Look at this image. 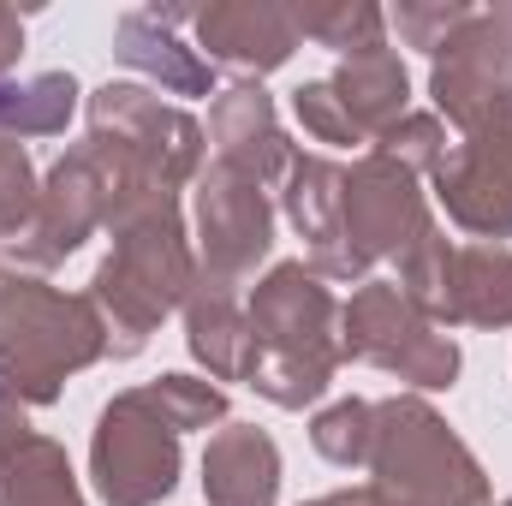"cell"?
Listing matches in <instances>:
<instances>
[{
  "mask_svg": "<svg viewBox=\"0 0 512 506\" xmlns=\"http://www.w3.org/2000/svg\"><path fill=\"white\" fill-rule=\"evenodd\" d=\"M114 251L102 256L96 280H90V304L108 322V352L137 358L149 346V334L161 328V316L185 310L191 286H197V251L179 215V197L167 191H137L120 197L108 215Z\"/></svg>",
  "mask_w": 512,
  "mask_h": 506,
  "instance_id": "1",
  "label": "cell"
},
{
  "mask_svg": "<svg viewBox=\"0 0 512 506\" xmlns=\"http://www.w3.org/2000/svg\"><path fill=\"white\" fill-rule=\"evenodd\" d=\"M251 381L256 393L280 411H304L316 405L346 352H340V304L322 286V274H310V262H274L251 286Z\"/></svg>",
  "mask_w": 512,
  "mask_h": 506,
  "instance_id": "2",
  "label": "cell"
},
{
  "mask_svg": "<svg viewBox=\"0 0 512 506\" xmlns=\"http://www.w3.org/2000/svg\"><path fill=\"white\" fill-rule=\"evenodd\" d=\"M108 358V322L90 292H54L36 274H0V381L24 405H54L66 376Z\"/></svg>",
  "mask_w": 512,
  "mask_h": 506,
  "instance_id": "3",
  "label": "cell"
},
{
  "mask_svg": "<svg viewBox=\"0 0 512 506\" xmlns=\"http://www.w3.org/2000/svg\"><path fill=\"white\" fill-rule=\"evenodd\" d=\"M370 471L393 506H489V471L417 393H393L376 405Z\"/></svg>",
  "mask_w": 512,
  "mask_h": 506,
  "instance_id": "4",
  "label": "cell"
},
{
  "mask_svg": "<svg viewBox=\"0 0 512 506\" xmlns=\"http://www.w3.org/2000/svg\"><path fill=\"white\" fill-rule=\"evenodd\" d=\"M399 292L435 328H512V251L507 245H453L429 227L393 262Z\"/></svg>",
  "mask_w": 512,
  "mask_h": 506,
  "instance_id": "5",
  "label": "cell"
},
{
  "mask_svg": "<svg viewBox=\"0 0 512 506\" xmlns=\"http://www.w3.org/2000/svg\"><path fill=\"white\" fill-rule=\"evenodd\" d=\"M131 185H137V179H131L126 161H120L102 137L72 143V149L48 167V179H42V191H36V215H30L24 233L12 239V262H24V268H60L96 227H108L114 203L126 197Z\"/></svg>",
  "mask_w": 512,
  "mask_h": 506,
  "instance_id": "6",
  "label": "cell"
},
{
  "mask_svg": "<svg viewBox=\"0 0 512 506\" xmlns=\"http://www.w3.org/2000/svg\"><path fill=\"white\" fill-rule=\"evenodd\" d=\"M340 352L423 393H441L459 381V340L441 334L393 280H364L340 304Z\"/></svg>",
  "mask_w": 512,
  "mask_h": 506,
  "instance_id": "7",
  "label": "cell"
},
{
  "mask_svg": "<svg viewBox=\"0 0 512 506\" xmlns=\"http://www.w3.org/2000/svg\"><path fill=\"white\" fill-rule=\"evenodd\" d=\"M90 137L114 143L120 161H126L143 185H161L173 197L185 185H197L203 149H209V131L197 126L185 108L161 102L143 84H114V78L90 96Z\"/></svg>",
  "mask_w": 512,
  "mask_h": 506,
  "instance_id": "8",
  "label": "cell"
},
{
  "mask_svg": "<svg viewBox=\"0 0 512 506\" xmlns=\"http://www.w3.org/2000/svg\"><path fill=\"white\" fill-rule=\"evenodd\" d=\"M90 477L108 506H155L179 483V435L149 411V399L126 387L102 405L90 435Z\"/></svg>",
  "mask_w": 512,
  "mask_h": 506,
  "instance_id": "9",
  "label": "cell"
},
{
  "mask_svg": "<svg viewBox=\"0 0 512 506\" xmlns=\"http://www.w3.org/2000/svg\"><path fill=\"white\" fill-rule=\"evenodd\" d=\"M274 251V203L251 173L215 161L197 173V268L221 286H245Z\"/></svg>",
  "mask_w": 512,
  "mask_h": 506,
  "instance_id": "10",
  "label": "cell"
},
{
  "mask_svg": "<svg viewBox=\"0 0 512 506\" xmlns=\"http://www.w3.org/2000/svg\"><path fill=\"white\" fill-rule=\"evenodd\" d=\"M340 215H346V233H352V251L364 256L370 268L376 262H399L435 221H429V203H423V179L393 161L382 149H364L346 173H340Z\"/></svg>",
  "mask_w": 512,
  "mask_h": 506,
  "instance_id": "11",
  "label": "cell"
},
{
  "mask_svg": "<svg viewBox=\"0 0 512 506\" xmlns=\"http://www.w3.org/2000/svg\"><path fill=\"white\" fill-rule=\"evenodd\" d=\"M441 209L471 239H512V131L453 137L429 173Z\"/></svg>",
  "mask_w": 512,
  "mask_h": 506,
  "instance_id": "12",
  "label": "cell"
},
{
  "mask_svg": "<svg viewBox=\"0 0 512 506\" xmlns=\"http://www.w3.org/2000/svg\"><path fill=\"white\" fill-rule=\"evenodd\" d=\"M340 161L328 155H292L286 179H280V203H286V221L292 233L304 239L310 256V274L322 280H370V262L352 251V233H346V215H340Z\"/></svg>",
  "mask_w": 512,
  "mask_h": 506,
  "instance_id": "13",
  "label": "cell"
},
{
  "mask_svg": "<svg viewBox=\"0 0 512 506\" xmlns=\"http://www.w3.org/2000/svg\"><path fill=\"white\" fill-rule=\"evenodd\" d=\"M191 30H197V54L209 66H233L251 78L280 72L298 48V30H292L286 6H274V0H209V6H197Z\"/></svg>",
  "mask_w": 512,
  "mask_h": 506,
  "instance_id": "14",
  "label": "cell"
},
{
  "mask_svg": "<svg viewBox=\"0 0 512 506\" xmlns=\"http://www.w3.org/2000/svg\"><path fill=\"white\" fill-rule=\"evenodd\" d=\"M209 143H215V161L251 173L262 191L280 185L292 155H298L286 126H280V114H274V96L256 78L233 84V90H215V102H209Z\"/></svg>",
  "mask_w": 512,
  "mask_h": 506,
  "instance_id": "15",
  "label": "cell"
},
{
  "mask_svg": "<svg viewBox=\"0 0 512 506\" xmlns=\"http://www.w3.org/2000/svg\"><path fill=\"white\" fill-rule=\"evenodd\" d=\"M197 6H137L114 24V60L161 84V96H215V66L179 42V24H191Z\"/></svg>",
  "mask_w": 512,
  "mask_h": 506,
  "instance_id": "16",
  "label": "cell"
},
{
  "mask_svg": "<svg viewBox=\"0 0 512 506\" xmlns=\"http://www.w3.org/2000/svg\"><path fill=\"white\" fill-rule=\"evenodd\" d=\"M280 447L256 423H227L203 447V501L209 506H274Z\"/></svg>",
  "mask_w": 512,
  "mask_h": 506,
  "instance_id": "17",
  "label": "cell"
},
{
  "mask_svg": "<svg viewBox=\"0 0 512 506\" xmlns=\"http://www.w3.org/2000/svg\"><path fill=\"white\" fill-rule=\"evenodd\" d=\"M185 346L209 370V381H245V370H251V316H245L239 292L209 280L203 268L185 298Z\"/></svg>",
  "mask_w": 512,
  "mask_h": 506,
  "instance_id": "18",
  "label": "cell"
},
{
  "mask_svg": "<svg viewBox=\"0 0 512 506\" xmlns=\"http://www.w3.org/2000/svg\"><path fill=\"white\" fill-rule=\"evenodd\" d=\"M328 90L340 96V108L352 114V126L364 131L370 143L387 137V131L411 114V72H405V60H399L387 42L382 48H358V54H346V60L334 66Z\"/></svg>",
  "mask_w": 512,
  "mask_h": 506,
  "instance_id": "19",
  "label": "cell"
},
{
  "mask_svg": "<svg viewBox=\"0 0 512 506\" xmlns=\"http://www.w3.org/2000/svg\"><path fill=\"white\" fill-rule=\"evenodd\" d=\"M0 506H84L66 447L48 435H30L24 447H12L0 459Z\"/></svg>",
  "mask_w": 512,
  "mask_h": 506,
  "instance_id": "20",
  "label": "cell"
},
{
  "mask_svg": "<svg viewBox=\"0 0 512 506\" xmlns=\"http://www.w3.org/2000/svg\"><path fill=\"white\" fill-rule=\"evenodd\" d=\"M429 96H435V120L459 126V137L512 131V84H501V78L459 72V66H429Z\"/></svg>",
  "mask_w": 512,
  "mask_h": 506,
  "instance_id": "21",
  "label": "cell"
},
{
  "mask_svg": "<svg viewBox=\"0 0 512 506\" xmlns=\"http://www.w3.org/2000/svg\"><path fill=\"white\" fill-rule=\"evenodd\" d=\"M78 108V84L72 72H36L24 84H0V137H54L66 131Z\"/></svg>",
  "mask_w": 512,
  "mask_h": 506,
  "instance_id": "22",
  "label": "cell"
},
{
  "mask_svg": "<svg viewBox=\"0 0 512 506\" xmlns=\"http://www.w3.org/2000/svg\"><path fill=\"white\" fill-rule=\"evenodd\" d=\"M286 18H292L298 42L310 36V42H322V48H340V60H346V54H358V48H382V42H387V12H382V6H370V0H316V6H286Z\"/></svg>",
  "mask_w": 512,
  "mask_h": 506,
  "instance_id": "23",
  "label": "cell"
},
{
  "mask_svg": "<svg viewBox=\"0 0 512 506\" xmlns=\"http://www.w3.org/2000/svg\"><path fill=\"white\" fill-rule=\"evenodd\" d=\"M435 66H459V72H483V78L512 84V0L483 6V12L471 6V18L447 36Z\"/></svg>",
  "mask_w": 512,
  "mask_h": 506,
  "instance_id": "24",
  "label": "cell"
},
{
  "mask_svg": "<svg viewBox=\"0 0 512 506\" xmlns=\"http://www.w3.org/2000/svg\"><path fill=\"white\" fill-rule=\"evenodd\" d=\"M137 393L149 399V411H155L173 435L209 429V423L227 417V387H221V381H203V376H161V381H143Z\"/></svg>",
  "mask_w": 512,
  "mask_h": 506,
  "instance_id": "25",
  "label": "cell"
},
{
  "mask_svg": "<svg viewBox=\"0 0 512 506\" xmlns=\"http://www.w3.org/2000/svg\"><path fill=\"white\" fill-rule=\"evenodd\" d=\"M310 441H316V453H322L328 465H340V471L370 465V447H376V405H370V399H340V405L316 411Z\"/></svg>",
  "mask_w": 512,
  "mask_h": 506,
  "instance_id": "26",
  "label": "cell"
},
{
  "mask_svg": "<svg viewBox=\"0 0 512 506\" xmlns=\"http://www.w3.org/2000/svg\"><path fill=\"white\" fill-rule=\"evenodd\" d=\"M292 114H298V126L310 131L316 143H334V149L370 143L364 131L352 126V114L340 108V96L328 90V78H310V84H298V90H292Z\"/></svg>",
  "mask_w": 512,
  "mask_h": 506,
  "instance_id": "27",
  "label": "cell"
},
{
  "mask_svg": "<svg viewBox=\"0 0 512 506\" xmlns=\"http://www.w3.org/2000/svg\"><path fill=\"white\" fill-rule=\"evenodd\" d=\"M465 18H471L465 0H399V6H393V30H399L411 48H423L429 60L447 48V36H453Z\"/></svg>",
  "mask_w": 512,
  "mask_h": 506,
  "instance_id": "28",
  "label": "cell"
},
{
  "mask_svg": "<svg viewBox=\"0 0 512 506\" xmlns=\"http://www.w3.org/2000/svg\"><path fill=\"white\" fill-rule=\"evenodd\" d=\"M447 143H453V137H447V126H441L435 114H405V120L387 131V137H376L370 149H382V155H393V161H405L417 179H429L435 161L447 155Z\"/></svg>",
  "mask_w": 512,
  "mask_h": 506,
  "instance_id": "29",
  "label": "cell"
},
{
  "mask_svg": "<svg viewBox=\"0 0 512 506\" xmlns=\"http://www.w3.org/2000/svg\"><path fill=\"white\" fill-rule=\"evenodd\" d=\"M36 191H42V179H36L30 155L12 137H0V239L24 233V221L36 215Z\"/></svg>",
  "mask_w": 512,
  "mask_h": 506,
  "instance_id": "30",
  "label": "cell"
},
{
  "mask_svg": "<svg viewBox=\"0 0 512 506\" xmlns=\"http://www.w3.org/2000/svg\"><path fill=\"white\" fill-rule=\"evenodd\" d=\"M30 435H36V429H30V405L0 381V459H6L12 447H24Z\"/></svg>",
  "mask_w": 512,
  "mask_h": 506,
  "instance_id": "31",
  "label": "cell"
},
{
  "mask_svg": "<svg viewBox=\"0 0 512 506\" xmlns=\"http://www.w3.org/2000/svg\"><path fill=\"white\" fill-rule=\"evenodd\" d=\"M18 54H24V18H18L12 6H0V84H6V72L18 66Z\"/></svg>",
  "mask_w": 512,
  "mask_h": 506,
  "instance_id": "32",
  "label": "cell"
},
{
  "mask_svg": "<svg viewBox=\"0 0 512 506\" xmlns=\"http://www.w3.org/2000/svg\"><path fill=\"white\" fill-rule=\"evenodd\" d=\"M334 506H393V501H387L376 483H364V489H340V495H334Z\"/></svg>",
  "mask_w": 512,
  "mask_h": 506,
  "instance_id": "33",
  "label": "cell"
},
{
  "mask_svg": "<svg viewBox=\"0 0 512 506\" xmlns=\"http://www.w3.org/2000/svg\"><path fill=\"white\" fill-rule=\"evenodd\" d=\"M304 506H334V495H322V501H304Z\"/></svg>",
  "mask_w": 512,
  "mask_h": 506,
  "instance_id": "34",
  "label": "cell"
},
{
  "mask_svg": "<svg viewBox=\"0 0 512 506\" xmlns=\"http://www.w3.org/2000/svg\"><path fill=\"white\" fill-rule=\"evenodd\" d=\"M501 506H512V501H501Z\"/></svg>",
  "mask_w": 512,
  "mask_h": 506,
  "instance_id": "35",
  "label": "cell"
}]
</instances>
